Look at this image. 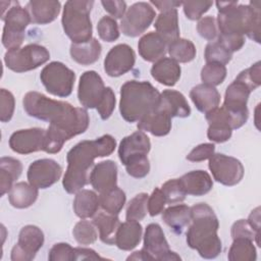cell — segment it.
<instances>
[{"label":"cell","mask_w":261,"mask_h":261,"mask_svg":"<svg viewBox=\"0 0 261 261\" xmlns=\"http://www.w3.org/2000/svg\"><path fill=\"white\" fill-rule=\"evenodd\" d=\"M22 105L29 116L49 122L50 126L64 133L69 140L84 134L90 124V117L85 108L53 100L39 92H28L23 96Z\"/></svg>","instance_id":"cell-1"},{"label":"cell","mask_w":261,"mask_h":261,"mask_svg":"<svg viewBox=\"0 0 261 261\" xmlns=\"http://www.w3.org/2000/svg\"><path fill=\"white\" fill-rule=\"evenodd\" d=\"M116 148V140L111 135H103L95 140H84L74 145L66 155L67 168L62 179L63 189L75 194L89 182V170L98 157L111 155Z\"/></svg>","instance_id":"cell-2"},{"label":"cell","mask_w":261,"mask_h":261,"mask_svg":"<svg viewBox=\"0 0 261 261\" xmlns=\"http://www.w3.org/2000/svg\"><path fill=\"white\" fill-rule=\"evenodd\" d=\"M216 18L219 35L247 36L260 43V1L239 4L238 1H217Z\"/></svg>","instance_id":"cell-3"},{"label":"cell","mask_w":261,"mask_h":261,"mask_svg":"<svg viewBox=\"0 0 261 261\" xmlns=\"http://www.w3.org/2000/svg\"><path fill=\"white\" fill-rule=\"evenodd\" d=\"M192 220L187 231V244L204 259L216 258L222 250L217 234L219 222L213 209L206 203L191 207Z\"/></svg>","instance_id":"cell-4"},{"label":"cell","mask_w":261,"mask_h":261,"mask_svg":"<svg viewBox=\"0 0 261 261\" xmlns=\"http://www.w3.org/2000/svg\"><path fill=\"white\" fill-rule=\"evenodd\" d=\"M160 93L149 82H125L120 88L119 112L127 122H138L145 115L159 108Z\"/></svg>","instance_id":"cell-5"},{"label":"cell","mask_w":261,"mask_h":261,"mask_svg":"<svg viewBox=\"0 0 261 261\" xmlns=\"http://www.w3.org/2000/svg\"><path fill=\"white\" fill-rule=\"evenodd\" d=\"M94 1L69 0L64 4L61 23L65 35L72 43H85L93 37V27L90 13Z\"/></svg>","instance_id":"cell-6"},{"label":"cell","mask_w":261,"mask_h":261,"mask_svg":"<svg viewBox=\"0 0 261 261\" xmlns=\"http://www.w3.org/2000/svg\"><path fill=\"white\" fill-rule=\"evenodd\" d=\"M4 21L2 44L9 50L20 48L24 39V31L32 22L31 16L27 8H23L16 1L9 4L5 14L1 17Z\"/></svg>","instance_id":"cell-7"},{"label":"cell","mask_w":261,"mask_h":261,"mask_svg":"<svg viewBox=\"0 0 261 261\" xmlns=\"http://www.w3.org/2000/svg\"><path fill=\"white\" fill-rule=\"evenodd\" d=\"M50 59L48 49L39 44H29L24 47L6 51L5 65L14 72H25L40 67Z\"/></svg>","instance_id":"cell-8"},{"label":"cell","mask_w":261,"mask_h":261,"mask_svg":"<svg viewBox=\"0 0 261 261\" xmlns=\"http://www.w3.org/2000/svg\"><path fill=\"white\" fill-rule=\"evenodd\" d=\"M40 80L48 93L65 98L72 93L75 73L62 62L52 61L42 69Z\"/></svg>","instance_id":"cell-9"},{"label":"cell","mask_w":261,"mask_h":261,"mask_svg":"<svg viewBox=\"0 0 261 261\" xmlns=\"http://www.w3.org/2000/svg\"><path fill=\"white\" fill-rule=\"evenodd\" d=\"M155 16L156 12L150 3L136 2L126 9L121 18V33L130 38L139 37L150 27Z\"/></svg>","instance_id":"cell-10"},{"label":"cell","mask_w":261,"mask_h":261,"mask_svg":"<svg viewBox=\"0 0 261 261\" xmlns=\"http://www.w3.org/2000/svg\"><path fill=\"white\" fill-rule=\"evenodd\" d=\"M208 167L213 178L226 187L238 185L245 173L244 166L239 159L221 153L213 154L209 158Z\"/></svg>","instance_id":"cell-11"},{"label":"cell","mask_w":261,"mask_h":261,"mask_svg":"<svg viewBox=\"0 0 261 261\" xmlns=\"http://www.w3.org/2000/svg\"><path fill=\"white\" fill-rule=\"evenodd\" d=\"M143 251L148 256L149 261H176L181 258L169 248L164 232L158 223L147 225L144 234Z\"/></svg>","instance_id":"cell-12"},{"label":"cell","mask_w":261,"mask_h":261,"mask_svg":"<svg viewBox=\"0 0 261 261\" xmlns=\"http://www.w3.org/2000/svg\"><path fill=\"white\" fill-rule=\"evenodd\" d=\"M44 233L36 225L23 226L18 234V241L11 250L12 261H31L44 245Z\"/></svg>","instance_id":"cell-13"},{"label":"cell","mask_w":261,"mask_h":261,"mask_svg":"<svg viewBox=\"0 0 261 261\" xmlns=\"http://www.w3.org/2000/svg\"><path fill=\"white\" fill-rule=\"evenodd\" d=\"M106 87L100 74L95 70L85 71L79 82L77 98L84 108H97L104 97Z\"/></svg>","instance_id":"cell-14"},{"label":"cell","mask_w":261,"mask_h":261,"mask_svg":"<svg viewBox=\"0 0 261 261\" xmlns=\"http://www.w3.org/2000/svg\"><path fill=\"white\" fill-rule=\"evenodd\" d=\"M62 174L60 164L50 158L38 159L32 162L28 169V180L37 189H48L57 182Z\"/></svg>","instance_id":"cell-15"},{"label":"cell","mask_w":261,"mask_h":261,"mask_svg":"<svg viewBox=\"0 0 261 261\" xmlns=\"http://www.w3.org/2000/svg\"><path fill=\"white\" fill-rule=\"evenodd\" d=\"M136 53L127 44L112 47L104 59V70L111 77H118L128 72L135 65Z\"/></svg>","instance_id":"cell-16"},{"label":"cell","mask_w":261,"mask_h":261,"mask_svg":"<svg viewBox=\"0 0 261 261\" xmlns=\"http://www.w3.org/2000/svg\"><path fill=\"white\" fill-rule=\"evenodd\" d=\"M46 130L41 127H32L14 132L9 138L10 149L18 154L28 155L44 151Z\"/></svg>","instance_id":"cell-17"},{"label":"cell","mask_w":261,"mask_h":261,"mask_svg":"<svg viewBox=\"0 0 261 261\" xmlns=\"http://www.w3.org/2000/svg\"><path fill=\"white\" fill-rule=\"evenodd\" d=\"M151 149L149 137L142 130H137L124 137L118 147V157L125 166L128 163L146 157Z\"/></svg>","instance_id":"cell-18"},{"label":"cell","mask_w":261,"mask_h":261,"mask_svg":"<svg viewBox=\"0 0 261 261\" xmlns=\"http://www.w3.org/2000/svg\"><path fill=\"white\" fill-rule=\"evenodd\" d=\"M250 94V89L244 83L234 79L226 88L222 107L232 114L249 117L247 102Z\"/></svg>","instance_id":"cell-19"},{"label":"cell","mask_w":261,"mask_h":261,"mask_svg":"<svg viewBox=\"0 0 261 261\" xmlns=\"http://www.w3.org/2000/svg\"><path fill=\"white\" fill-rule=\"evenodd\" d=\"M89 182L99 194L117 186V165L112 160L97 163L89 176Z\"/></svg>","instance_id":"cell-20"},{"label":"cell","mask_w":261,"mask_h":261,"mask_svg":"<svg viewBox=\"0 0 261 261\" xmlns=\"http://www.w3.org/2000/svg\"><path fill=\"white\" fill-rule=\"evenodd\" d=\"M180 187L186 195L204 196L209 193L213 187L210 174L205 170H192L178 178Z\"/></svg>","instance_id":"cell-21"},{"label":"cell","mask_w":261,"mask_h":261,"mask_svg":"<svg viewBox=\"0 0 261 261\" xmlns=\"http://www.w3.org/2000/svg\"><path fill=\"white\" fill-rule=\"evenodd\" d=\"M25 8L33 23L48 24L57 18L61 3L54 0H32L28 2Z\"/></svg>","instance_id":"cell-22"},{"label":"cell","mask_w":261,"mask_h":261,"mask_svg":"<svg viewBox=\"0 0 261 261\" xmlns=\"http://www.w3.org/2000/svg\"><path fill=\"white\" fill-rule=\"evenodd\" d=\"M190 98L200 112L207 114L218 107L221 97L215 87L202 83L192 88Z\"/></svg>","instance_id":"cell-23"},{"label":"cell","mask_w":261,"mask_h":261,"mask_svg":"<svg viewBox=\"0 0 261 261\" xmlns=\"http://www.w3.org/2000/svg\"><path fill=\"white\" fill-rule=\"evenodd\" d=\"M171 116L158 108L141 118L137 126L139 130L150 133L155 137H164L171 129Z\"/></svg>","instance_id":"cell-24"},{"label":"cell","mask_w":261,"mask_h":261,"mask_svg":"<svg viewBox=\"0 0 261 261\" xmlns=\"http://www.w3.org/2000/svg\"><path fill=\"white\" fill-rule=\"evenodd\" d=\"M138 49L145 61L156 62L165 56L167 44L156 32H150L140 39Z\"/></svg>","instance_id":"cell-25"},{"label":"cell","mask_w":261,"mask_h":261,"mask_svg":"<svg viewBox=\"0 0 261 261\" xmlns=\"http://www.w3.org/2000/svg\"><path fill=\"white\" fill-rule=\"evenodd\" d=\"M180 65L170 57H163L154 62L151 67V75L159 84L173 87L180 79Z\"/></svg>","instance_id":"cell-26"},{"label":"cell","mask_w":261,"mask_h":261,"mask_svg":"<svg viewBox=\"0 0 261 261\" xmlns=\"http://www.w3.org/2000/svg\"><path fill=\"white\" fill-rule=\"evenodd\" d=\"M159 108L171 117L185 118L191 114V107L186 97L175 90H164L160 94Z\"/></svg>","instance_id":"cell-27"},{"label":"cell","mask_w":261,"mask_h":261,"mask_svg":"<svg viewBox=\"0 0 261 261\" xmlns=\"http://www.w3.org/2000/svg\"><path fill=\"white\" fill-rule=\"evenodd\" d=\"M143 227L139 221L126 220L120 223L114 240V245L122 251H132L141 242Z\"/></svg>","instance_id":"cell-28"},{"label":"cell","mask_w":261,"mask_h":261,"mask_svg":"<svg viewBox=\"0 0 261 261\" xmlns=\"http://www.w3.org/2000/svg\"><path fill=\"white\" fill-rule=\"evenodd\" d=\"M154 28L156 33L167 44H171L175 40L179 39V25H178V13L176 9L160 12L157 16Z\"/></svg>","instance_id":"cell-29"},{"label":"cell","mask_w":261,"mask_h":261,"mask_svg":"<svg viewBox=\"0 0 261 261\" xmlns=\"http://www.w3.org/2000/svg\"><path fill=\"white\" fill-rule=\"evenodd\" d=\"M102 52V46L96 38L85 43H71L69 54L73 61L81 65H91L98 61Z\"/></svg>","instance_id":"cell-30"},{"label":"cell","mask_w":261,"mask_h":261,"mask_svg":"<svg viewBox=\"0 0 261 261\" xmlns=\"http://www.w3.org/2000/svg\"><path fill=\"white\" fill-rule=\"evenodd\" d=\"M162 212V220L176 234H180L184 229L191 223V207L187 205H172Z\"/></svg>","instance_id":"cell-31"},{"label":"cell","mask_w":261,"mask_h":261,"mask_svg":"<svg viewBox=\"0 0 261 261\" xmlns=\"http://www.w3.org/2000/svg\"><path fill=\"white\" fill-rule=\"evenodd\" d=\"M99 207V196L94 191L82 189L75 193L72 208L77 217L82 219L94 217Z\"/></svg>","instance_id":"cell-32"},{"label":"cell","mask_w":261,"mask_h":261,"mask_svg":"<svg viewBox=\"0 0 261 261\" xmlns=\"http://www.w3.org/2000/svg\"><path fill=\"white\" fill-rule=\"evenodd\" d=\"M38 190L39 189L30 182H16L8 193V200L10 205L17 209H25L31 207L38 199Z\"/></svg>","instance_id":"cell-33"},{"label":"cell","mask_w":261,"mask_h":261,"mask_svg":"<svg viewBox=\"0 0 261 261\" xmlns=\"http://www.w3.org/2000/svg\"><path fill=\"white\" fill-rule=\"evenodd\" d=\"M22 172L21 162L13 157H2L0 159V196L9 193Z\"/></svg>","instance_id":"cell-34"},{"label":"cell","mask_w":261,"mask_h":261,"mask_svg":"<svg viewBox=\"0 0 261 261\" xmlns=\"http://www.w3.org/2000/svg\"><path fill=\"white\" fill-rule=\"evenodd\" d=\"M93 224L98 228L101 242L106 245H114L115 234L120 225L117 215L107 212H99L93 217Z\"/></svg>","instance_id":"cell-35"},{"label":"cell","mask_w":261,"mask_h":261,"mask_svg":"<svg viewBox=\"0 0 261 261\" xmlns=\"http://www.w3.org/2000/svg\"><path fill=\"white\" fill-rule=\"evenodd\" d=\"M254 241L238 238L229 248L227 258L230 261H255L257 259V252L254 246Z\"/></svg>","instance_id":"cell-36"},{"label":"cell","mask_w":261,"mask_h":261,"mask_svg":"<svg viewBox=\"0 0 261 261\" xmlns=\"http://www.w3.org/2000/svg\"><path fill=\"white\" fill-rule=\"evenodd\" d=\"M125 193L117 186L101 193L99 196L100 207L107 213L118 215L125 204Z\"/></svg>","instance_id":"cell-37"},{"label":"cell","mask_w":261,"mask_h":261,"mask_svg":"<svg viewBox=\"0 0 261 261\" xmlns=\"http://www.w3.org/2000/svg\"><path fill=\"white\" fill-rule=\"evenodd\" d=\"M171 59L177 63H187L196 57L197 50L194 43L188 39L179 38L167 46Z\"/></svg>","instance_id":"cell-38"},{"label":"cell","mask_w":261,"mask_h":261,"mask_svg":"<svg viewBox=\"0 0 261 261\" xmlns=\"http://www.w3.org/2000/svg\"><path fill=\"white\" fill-rule=\"evenodd\" d=\"M226 72L227 70L225 65L214 62H207L201 70V80L203 84L215 87L224 82Z\"/></svg>","instance_id":"cell-39"},{"label":"cell","mask_w":261,"mask_h":261,"mask_svg":"<svg viewBox=\"0 0 261 261\" xmlns=\"http://www.w3.org/2000/svg\"><path fill=\"white\" fill-rule=\"evenodd\" d=\"M148 194L140 193L136 195L127 204L125 218L126 220L133 221H141L145 218L148 212L147 202H148Z\"/></svg>","instance_id":"cell-40"},{"label":"cell","mask_w":261,"mask_h":261,"mask_svg":"<svg viewBox=\"0 0 261 261\" xmlns=\"http://www.w3.org/2000/svg\"><path fill=\"white\" fill-rule=\"evenodd\" d=\"M204 57L206 62H214L225 65L231 60L232 53L216 40L206 45Z\"/></svg>","instance_id":"cell-41"},{"label":"cell","mask_w":261,"mask_h":261,"mask_svg":"<svg viewBox=\"0 0 261 261\" xmlns=\"http://www.w3.org/2000/svg\"><path fill=\"white\" fill-rule=\"evenodd\" d=\"M72 234L74 240L80 245L85 246L95 243L98 239V232L95 228V225L93 224V222L91 223L87 220L79 221L72 229Z\"/></svg>","instance_id":"cell-42"},{"label":"cell","mask_w":261,"mask_h":261,"mask_svg":"<svg viewBox=\"0 0 261 261\" xmlns=\"http://www.w3.org/2000/svg\"><path fill=\"white\" fill-rule=\"evenodd\" d=\"M97 32L101 40L112 43L119 38V28L115 18L111 16H103L97 24Z\"/></svg>","instance_id":"cell-43"},{"label":"cell","mask_w":261,"mask_h":261,"mask_svg":"<svg viewBox=\"0 0 261 261\" xmlns=\"http://www.w3.org/2000/svg\"><path fill=\"white\" fill-rule=\"evenodd\" d=\"M236 80L244 83L251 92L256 90L261 85V62L257 61L250 67L241 71Z\"/></svg>","instance_id":"cell-44"},{"label":"cell","mask_w":261,"mask_h":261,"mask_svg":"<svg viewBox=\"0 0 261 261\" xmlns=\"http://www.w3.org/2000/svg\"><path fill=\"white\" fill-rule=\"evenodd\" d=\"M161 192L164 195L165 201L168 204L180 203L186 199V194L184 193L178 178H172L165 181L161 187Z\"/></svg>","instance_id":"cell-45"},{"label":"cell","mask_w":261,"mask_h":261,"mask_svg":"<svg viewBox=\"0 0 261 261\" xmlns=\"http://www.w3.org/2000/svg\"><path fill=\"white\" fill-rule=\"evenodd\" d=\"M212 1H185L182 2L184 12L187 18L191 20H198L206 13L212 6Z\"/></svg>","instance_id":"cell-46"},{"label":"cell","mask_w":261,"mask_h":261,"mask_svg":"<svg viewBox=\"0 0 261 261\" xmlns=\"http://www.w3.org/2000/svg\"><path fill=\"white\" fill-rule=\"evenodd\" d=\"M231 237L233 239L245 238L252 241H255L257 246L260 245V233H257L245 219H240L236 221L231 226Z\"/></svg>","instance_id":"cell-47"},{"label":"cell","mask_w":261,"mask_h":261,"mask_svg":"<svg viewBox=\"0 0 261 261\" xmlns=\"http://www.w3.org/2000/svg\"><path fill=\"white\" fill-rule=\"evenodd\" d=\"M197 32L198 34L205 40L208 41H216L218 37V28L216 18L213 16H205L202 17L197 23Z\"/></svg>","instance_id":"cell-48"},{"label":"cell","mask_w":261,"mask_h":261,"mask_svg":"<svg viewBox=\"0 0 261 261\" xmlns=\"http://www.w3.org/2000/svg\"><path fill=\"white\" fill-rule=\"evenodd\" d=\"M15 100L11 92L6 89L0 90V120L8 122L14 113Z\"/></svg>","instance_id":"cell-49"},{"label":"cell","mask_w":261,"mask_h":261,"mask_svg":"<svg viewBox=\"0 0 261 261\" xmlns=\"http://www.w3.org/2000/svg\"><path fill=\"white\" fill-rule=\"evenodd\" d=\"M48 259L50 261H74V248L67 243H57L50 249Z\"/></svg>","instance_id":"cell-50"},{"label":"cell","mask_w":261,"mask_h":261,"mask_svg":"<svg viewBox=\"0 0 261 261\" xmlns=\"http://www.w3.org/2000/svg\"><path fill=\"white\" fill-rule=\"evenodd\" d=\"M115 103H116V99H115V94H114L113 90L110 87H106L104 97L101 100L98 107L96 108L101 119L106 120L111 116V114L115 108Z\"/></svg>","instance_id":"cell-51"},{"label":"cell","mask_w":261,"mask_h":261,"mask_svg":"<svg viewBox=\"0 0 261 261\" xmlns=\"http://www.w3.org/2000/svg\"><path fill=\"white\" fill-rule=\"evenodd\" d=\"M232 129L220 123H209L207 137L211 142L224 143L231 138Z\"/></svg>","instance_id":"cell-52"},{"label":"cell","mask_w":261,"mask_h":261,"mask_svg":"<svg viewBox=\"0 0 261 261\" xmlns=\"http://www.w3.org/2000/svg\"><path fill=\"white\" fill-rule=\"evenodd\" d=\"M165 204H166V201L163 193L161 192V189L155 188L152 194L148 197V202H147L148 213L152 217L157 216L163 211Z\"/></svg>","instance_id":"cell-53"},{"label":"cell","mask_w":261,"mask_h":261,"mask_svg":"<svg viewBox=\"0 0 261 261\" xmlns=\"http://www.w3.org/2000/svg\"><path fill=\"white\" fill-rule=\"evenodd\" d=\"M215 152V146L212 143H204L196 146L188 155L187 160L192 162H201L209 159Z\"/></svg>","instance_id":"cell-54"},{"label":"cell","mask_w":261,"mask_h":261,"mask_svg":"<svg viewBox=\"0 0 261 261\" xmlns=\"http://www.w3.org/2000/svg\"><path fill=\"white\" fill-rule=\"evenodd\" d=\"M125 170L132 177L139 179L145 177L150 171V162L148 156L128 163L125 165Z\"/></svg>","instance_id":"cell-55"},{"label":"cell","mask_w":261,"mask_h":261,"mask_svg":"<svg viewBox=\"0 0 261 261\" xmlns=\"http://www.w3.org/2000/svg\"><path fill=\"white\" fill-rule=\"evenodd\" d=\"M217 41L221 43L226 49L231 53L239 51L245 45V36H236V35H219Z\"/></svg>","instance_id":"cell-56"},{"label":"cell","mask_w":261,"mask_h":261,"mask_svg":"<svg viewBox=\"0 0 261 261\" xmlns=\"http://www.w3.org/2000/svg\"><path fill=\"white\" fill-rule=\"evenodd\" d=\"M104 10L107 11L113 18H122L126 11V3L124 1H101Z\"/></svg>","instance_id":"cell-57"},{"label":"cell","mask_w":261,"mask_h":261,"mask_svg":"<svg viewBox=\"0 0 261 261\" xmlns=\"http://www.w3.org/2000/svg\"><path fill=\"white\" fill-rule=\"evenodd\" d=\"M74 252L75 260H105V258L101 257L93 249L76 247L74 248Z\"/></svg>","instance_id":"cell-58"},{"label":"cell","mask_w":261,"mask_h":261,"mask_svg":"<svg viewBox=\"0 0 261 261\" xmlns=\"http://www.w3.org/2000/svg\"><path fill=\"white\" fill-rule=\"evenodd\" d=\"M150 4L154 5L157 7V9L160 11V12H164V11H168V10H171V9H176V7L180 6L182 4V2H179V1H166V0H163V1H150Z\"/></svg>","instance_id":"cell-59"},{"label":"cell","mask_w":261,"mask_h":261,"mask_svg":"<svg viewBox=\"0 0 261 261\" xmlns=\"http://www.w3.org/2000/svg\"><path fill=\"white\" fill-rule=\"evenodd\" d=\"M247 221L257 233H260V207H256L251 211Z\"/></svg>","instance_id":"cell-60"},{"label":"cell","mask_w":261,"mask_h":261,"mask_svg":"<svg viewBox=\"0 0 261 261\" xmlns=\"http://www.w3.org/2000/svg\"><path fill=\"white\" fill-rule=\"evenodd\" d=\"M127 260H143V261H149L148 256L146 255V253L142 250L140 251H136L134 252L132 255H129L127 258Z\"/></svg>","instance_id":"cell-61"}]
</instances>
